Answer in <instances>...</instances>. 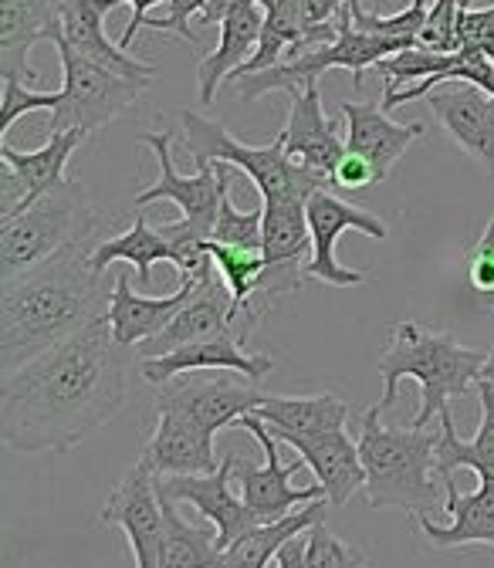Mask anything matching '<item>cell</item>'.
<instances>
[{
	"label": "cell",
	"instance_id": "cell-10",
	"mask_svg": "<svg viewBox=\"0 0 494 568\" xmlns=\"http://www.w3.org/2000/svg\"><path fill=\"white\" fill-rule=\"evenodd\" d=\"M264 315L258 308H238L231 288L224 284L214 257L210 264L200 271V281H196V292L193 298L180 308V315L150 342L135 345V355L139 359H157V355H167V352H177L190 342H203V338H214V335H224V332H241L244 338L251 335V328L261 322Z\"/></svg>",
	"mask_w": 494,
	"mask_h": 568
},
{
	"label": "cell",
	"instance_id": "cell-25",
	"mask_svg": "<svg viewBox=\"0 0 494 568\" xmlns=\"http://www.w3.org/2000/svg\"><path fill=\"white\" fill-rule=\"evenodd\" d=\"M139 457L157 470V477L214 474L221 467L214 454V437L203 434L193 419H186L177 409H160L157 430Z\"/></svg>",
	"mask_w": 494,
	"mask_h": 568
},
{
	"label": "cell",
	"instance_id": "cell-20",
	"mask_svg": "<svg viewBox=\"0 0 494 568\" xmlns=\"http://www.w3.org/2000/svg\"><path fill=\"white\" fill-rule=\"evenodd\" d=\"M132 274L122 271L115 274V284H112V298H109V312H105V322L112 325V335L119 345H143L150 338H157L177 315L180 308L193 298L196 292V277H186L180 281V288L173 295H163V298H150V295H135L132 292Z\"/></svg>",
	"mask_w": 494,
	"mask_h": 568
},
{
	"label": "cell",
	"instance_id": "cell-18",
	"mask_svg": "<svg viewBox=\"0 0 494 568\" xmlns=\"http://www.w3.org/2000/svg\"><path fill=\"white\" fill-rule=\"evenodd\" d=\"M278 142L285 146V153L299 166H305L315 176H322L325 183H332V173H335L339 160L345 156V142L339 139L335 122L322 109L319 82L305 85L302 92H292L289 122L278 132Z\"/></svg>",
	"mask_w": 494,
	"mask_h": 568
},
{
	"label": "cell",
	"instance_id": "cell-43",
	"mask_svg": "<svg viewBox=\"0 0 494 568\" xmlns=\"http://www.w3.org/2000/svg\"><path fill=\"white\" fill-rule=\"evenodd\" d=\"M332 183L339 190H352V193H356V190H366V186L380 183V173H376V166L366 156L345 150V156L339 160V166L332 173Z\"/></svg>",
	"mask_w": 494,
	"mask_h": 568
},
{
	"label": "cell",
	"instance_id": "cell-6",
	"mask_svg": "<svg viewBox=\"0 0 494 568\" xmlns=\"http://www.w3.org/2000/svg\"><path fill=\"white\" fill-rule=\"evenodd\" d=\"M180 122H183V146H186V156L193 160V170L231 163L241 173H248L261 200H281V196L309 200L315 190L329 186L322 176L299 166L278 139L268 142V146H248V142L231 135L221 122L206 119L200 112H190V109L180 112Z\"/></svg>",
	"mask_w": 494,
	"mask_h": 568
},
{
	"label": "cell",
	"instance_id": "cell-32",
	"mask_svg": "<svg viewBox=\"0 0 494 568\" xmlns=\"http://www.w3.org/2000/svg\"><path fill=\"white\" fill-rule=\"evenodd\" d=\"M89 261H92V271H99V274H105L109 264L125 261V264L135 267L139 281L150 284L153 281V264L157 261L177 264V251H173V244L157 227L147 224L143 213H135V221L129 224V231L119 234V237H109V241L95 244L92 254H89Z\"/></svg>",
	"mask_w": 494,
	"mask_h": 568
},
{
	"label": "cell",
	"instance_id": "cell-33",
	"mask_svg": "<svg viewBox=\"0 0 494 568\" xmlns=\"http://www.w3.org/2000/svg\"><path fill=\"white\" fill-rule=\"evenodd\" d=\"M163 501V497H160ZM167 535L160 548V568H221L224 551L214 528H196L180 518L177 501H163Z\"/></svg>",
	"mask_w": 494,
	"mask_h": 568
},
{
	"label": "cell",
	"instance_id": "cell-36",
	"mask_svg": "<svg viewBox=\"0 0 494 568\" xmlns=\"http://www.w3.org/2000/svg\"><path fill=\"white\" fill-rule=\"evenodd\" d=\"M264 237V206L258 210H238L231 200V190L221 200V213L214 224V237L221 244H234V247H261Z\"/></svg>",
	"mask_w": 494,
	"mask_h": 568
},
{
	"label": "cell",
	"instance_id": "cell-27",
	"mask_svg": "<svg viewBox=\"0 0 494 568\" xmlns=\"http://www.w3.org/2000/svg\"><path fill=\"white\" fill-rule=\"evenodd\" d=\"M102 21H105V11L99 8V0H61V38L79 54L119 71V75L153 79L157 68L147 61H135L129 51L112 44Z\"/></svg>",
	"mask_w": 494,
	"mask_h": 568
},
{
	"label": "cell",
	"instance_id": "cell-40",
	"mask_svg": "<svg viewBox=\"0 0 494 568\" xmlns=\"http://www.w3.org/2000/svg\"><path fill=\"white\" fill-rule=\"evenodd\" d=\"M464 0H431L427 24L420 31V48L431 51H457V18Z\"/></svg>",
	"mask_w": 494,
	"mask_h": 568
},
{
	"label": "cell",
	"instance_id": "cell-48",
	"mask_svg": "<svg viewBox=\"0 0 494 568\" xmlns=\"http://www.w3.org/2000/svg\"><path fill=\"white\" fill-rule=\"evenodd\" d=\"M481 379H484V383H494V348L487 352V363H484V369H481Z\"/></svg>",
	"mask_w": 494,
	"mask_h": 568
},
{
	"label": "cell",
	"instance_id": "cell-22",
	"mask_svg": "<svg viewBox=\"0 0 494 568\" xmlns=\"http://www.w3.org/2000/svg\"><path fill=\"white\" fill-rule=\"evenodd\" d=\"M427 99L434 115L441 119V125L451 132L457 146L471 160H477L487 173H494V95L461 82L454 89L431 92Z\"/></svg>",
	"mask_w": 494,
	"mask_h": 568
},
{
	"label": "cell",
	"instance_id": "cell-42",
	"mask_svg": "<svg viewBox=\"0 0 494 568\" xmlns=\"http://www.w3.org/2000/svg\"><path fill=\"white\" fill-rule=\"evenodd\" d=\"M167 4H170L167 18H147V28L163 31V34L170 31V34H177V38L196 44V34H193V28H190V18H193V14H203L206 0H167Z\"/></svg>",
	"mask_w": 494,
	"mask_h": 568
},
{
	"label": "cell",
	"instance_id": "cell-12",
	"mask_svg": "<svg viewBox=\"0 0 494 568\" xmlns=\"http://www.w3.org/2000/svg\"><path fill=\"white\" fill-rule=\"evenodd\" d=\"M147 146L157 153L160 163V176L150 190L135 193V206H150L160 200H170L183 210V227H190L196 237L210 241L214 237V224H218V213H221V200L231 190L234 170L231 163H214L206 170H196L193 176H180L173 166V153H170V132H147L143 135Z\"/></svg>",
	"mask_w": 494,
	"mask_h": 568
},
{
	"label": "cell",
	"instance_id": "cell-19",
	"mask_svg": "<svg viewBox=\"0 0 494 568\" xmlns=\"http://www.w3.org/2000/svg\"><path fill=\"white\" fill-rule=\"evenodd\" d=\"M61 31V0H0V75L34 82L31 48Z\"/></svg>",
	"mask_w": 494,
	"mask_h": 568
},
{
	"label": "cell",
	"instance_id": "cell-17",
	"mask_svg": "<svg viewBox=\"0 0 494 568\" xmlns=\"http://www.w3.org/2000/svg\"><path fill=\"white\" fill-rule=\"evenodd\" d=\"M241 342H248L241 332H224L203 342H190L177 352L157 355V359H143L139 363V373H143L150 386H163L183 373H241L244 379L261 383L274 369V359L264 352L258 355L244 352Z\"/></svg>",
	"mask_w": 494,
	"mask_h": 568
},
{
	"label": "cell",
	"instance_id": "cell-49",
	"mask_svg": "<svg viewBox=\"0 0 494 568\" xmlns=\"http://www.w3.org/2000/svg\"><path fill=\"white\" fill-rule=\"evenodd\" d=\"M487 54H491V61H494V48H491V51H487Z\"/></svg>",
	"mask_w": 494,
	"mask_h": 568
},
{
	"label": "cell",
	"instance_id": "cell-23",
	"mask_svg": "<svg viewBox=\"0 0 494 568\" xmlns=\"http://www.w3.org/2000/svg\"><path fill=\"white\" fill-rule=\"evenodd\" d=\"M339 112H342L345 129H349L345 150L366 156L376 166L380 183L390 176L396 160L410 150V142L423 135V122L400 125L390 119L383 102H342Z\"/></svg>",
	"mask_w": 494,
	"mask_h": 568
},
{
	"label": "cell",
	"instance_id": "cell-35",
	"mask_svg": "<svg viewBox=\"0 0 494 568\" xmlns=\"http://www.w3.org/2000/svg\"><path fill=\"white\" fill-rule=\"evenodd\" d=\"M457 61H461V51H431V48H420V44L403 48V51H396V54H390V58H383L376 64V71H380L383 82H386L383 95L400 92L410 79L427 82V79L437 75V71L454 68Z\"/></svg>",
	"mask_w": 494,
	"mask_h": 568
},
{
	"label": "cell",
	"instance_id": "cell-34",
	"mask_svg": "<svg viewBox=\"0 0 494 568\" xmlns=\"http://www.w3.org/2000/svg\"><path fill=\"white\" fill-rule=\"evenodd\" d=\"M206 254L214 257V264H218L224 284H228L231 295H234V302H238V308H244V312L254 308L251 298H254L258 281H261V274H264V267H268L264 251H261V247H234V244L210 241V244H206Z\"/></svg>",
	"mask_w": 494,
	"mask_h": 568
},
{
	"label": "cell",
	"instance_id": "cell-2",
	"mask_svg": "<svg viewBox=\"0 0 494 568\" xmlns=\"http://www.w3.org/2000/svg\"><path fill=\"white\" fill-rule=\"evenodd\" d=\"M89 254V244L72 247L0 284V376L105 318L112 295Z\"/></svg>",
	"mask_w": 494,
	"mask_h": 568
},
{
	"label": "cell",
	"instance_id": "cell-3",
	"mask_svg": "<svg viewBox=\"0 0 494 568\" xmlns=\"http://www.w3.org/2000/svg\"><path fill=\"white\" fill-rule=\"evenodd\" d=\"M484 363H487V352L461 345L451 332L427 328L416 322H396L380 355V376H383L380 406L390 409L396 403L400 383L416 379L420 409L410 426L423 430V426L434 423V416L451 409L447 403L454 396H464L471 393V386H477Z\"/></svg>",
	"mask_w": 494,
	"mask_h": 568
},
{
	"label": "cell",
	"instance_id": "cell-31",
	"mask_svg": "<svg viewBox=\"0 0 494 568\" xmlns=\"http://www.w3.org/2000/svg\"><path fill=\"white\" fill-rule=\"evenodd\" d=\"M325 505L329 497H319V501L278 518V521H268V525H258L251 531H244L238 541H231L224 548V565L221 568H268L271 558H278L281 545L295 535H305L312 525H319L325 518Z\"/></svg>",
	"mask_w": 494,
	"mask_h": 568
},
{
	"label": "cell",
	"instance_id": "cell-38",
	"mask_svg": "<svg viewBox=\"0 0 494 568\" xmlns=\"http://www.w3.org/2000/svg\"><path fill=\"white\" fill-rule=\"evenodd\" d=\"M305 538H309V568H363V561H366L363 551L335 538L322 521L312 525L305 531Z\"/></svg>",
	"mask_w": 494,
	"mask_h": 568
},
{
	"label": "cell",
	"instance_id": "cell-24",
	"mask_svg": "<svg viewBox=\"0 0 494 568\" xmlns=\"http://www.w3.org/2000/svg\"><path fill=\"white\" fill-rule=\"evenodd\" d=\"M444 511L447 525H434L427 515H416V525L434 548H461V545H491L494 548V477H477V490L461 494L454 477L444 480Z\"/></svg>",
	"mask_w": 494,
	"mask_h": 568
},
{
	"label": "cell",
	"instance_id": "cell-7",
	"mask_svg": "<svg viewBox=\"0 0 494 568\" xmlns=\"http://www.w3.org/2000/svg\"><path fill=\"white\" fill-rule=\"evenodd\" d=\"M339 34L325 44H315L295 58H285L274 68H264V71H254V75H241V79H231L241 102H254L268 92H302L305 85H315L325 71L332 68H345L352 71V85L363 89V75L366 68H376L383 58L403 51L400 41H390V38H380V34H366L352 24V14H349V4L339 11Z\"/></svg>",
	"mask_w": 494,
	"mask_h": 568
},
{
	"label": "cell",
	"instance_id": "cell-5",
	"mask_svg": "<svg viewBox=\"0 0 494 568\" xmlns=\"http://www.w3.org/2000/svg\"><path fill=\"white\" fill-rule=\"evenodd\" d=\"M99 227V213L89 203V193L68 180L58 190L34 200L18 217L0 224V284H8L44 261L82 247Z\"/></svg>",
	"mask_w": 494,
	"mask_h": 568
},
{
	"label": "cell",
	"instance_id": "cell-1",
	"mask_svg": "<svg viewBox=\"0 0 494 568\" xmlns=\"http://www.w3.org/2000/svg\"><path fill=\"white\" fill-rule=\"evenodd\" d=\"M132 359L105 318L34 355L0 383V440L18 454L79 447L122 409Z\"/></svg>",
	"mask_w": 494,
	"mask_h": 568
},
{
	"label": "cell",
	"instance_id": "cell-16",
	"mask_svg": "<svg viewBox=\"0 0 494 568\" xmlns=\"http://www.w3.org/2000/svg\"><path fill=\"white\" fill-rule=\"evenodd\" d=\"M234 464L238 454H228L221 460V467L214 474H180V477H157V490L163 501H177V505H193L210 528L218 531V545L221 551L238 541L244 531L258 528V515L244 505V497H238L231 490V477H234Z\"/></svg>",
	"mask_w": 494,
	"mask_h": 568
},
{
	"label": "cell",
	"instance_id": "cell-9",
	"mask_svg": "<svg viewBox=\"0 0 494 568\" xmlns=\"http://www.w3.org/2000/svg\"><path fill=\"white\" fill-rule=\"evenodd\" d=\"M264 206V274L258 281V292L251 305L264 315L281 295L302 292L312 261V227H309V200L302 196H281L261 200Z\"/></svg>",
	"mask_w": 494,
	"mask_h": 568
},
{
	"label": "cell",
	"instance_id": "cell-8",
	"mask_svg": "<svg viewBox=\"0 0 494 568\" xmlns=\"http://www.w3.org/2000/svg\"><path fill=\"white\" fill-rule=\"evenodd\" d=\"M54 48L61 58V71H64V85L58 92V105L51 112V132H99L105 129L112 119H119L129 105H135L143 99V92L150 89L153 79H132V75H119V71L79 54L72 44L61 38V31L54 34Z\"/></svg>",
	"mask_w": 494,
	"mask_h": 568
},
{
	"label": "cell",
	"instance_id": "cell-21",
	"mask_svg": "<svg viewBox=\"0 0 494 568\" xmlns=\"http://www.w3.org/2000/svg\"><path fill=\"white\" fill-rule=\"evenodd\" d=\"M274 437L281 444H289L305 460V467L325 487V497L332 508H342L352 494L366 487L360 444H352V437L345 430H329V434H315V437H299V434H274Z\"/></svg>",
	"mask_w": 494,
	"mask_h": 568
},
{
	"label": "cell",
	"instance_id": "cell-46",
	"mask_svg": "<svg viewBox=\"0 0 494 568\" xmlns=\"http://www.w3.org/2000/svg\"><path fill=\"white\" fill-rule=\"evenodd\" d=\"M278 568H309V538L305 535H295L281 545L278 558H274Z\"/></svg>",
	"mask_w": 494,
	"mask_h": 568
},
{
	"label": "cell",
	"instance_id": "cell-14",
	"mask_svg": "<svg viewBox=\"0 0 494 568\" xmlns=\"http://www.w3.org/2000/svg\"><path fill=\"white\" fill-rule=\"evenodd\" d=\"M157 409H177L193 419L203 434L218 437L241 416L254 413L264 399L261 383L254 379H231V376H206L190 379V373L157 386Z\"/></svg>",
	"mask_w": 494,
	"mask_h": 568
},
{
	"label": "cell",
	"instance_id": "cell-41",
	"mask_svg": "<svg viewBox=\"0 0 494 568\" xmlns=\"http://www.w3.org/2000/svg\"><path fill=\"white\" fill-rule=\"evenodd\" d=\"M474 0H464L457 18V51H491L494 48V4L471 11Z\"/></svg>",
	"mask_w": 494,
	"mask_h": 568
},
{
	"label": "cell",
	"instance_id": "cell-39",
	"mask_svg": "<svg viewBox=\"0 0 494 568\" xmlns=\"http://www.w3.org/2000/svg\"><path fill=\"white\" fill-rule=\"evenodd\" d=\"M467 281L487 312H494V213L467 257Z\"/></svg>",
	"mask_w": 494,
	"mask_h": 568
},
{
	"label": "cell",
	"instance_id": "cell-44",
	"mask_svg": "<svg viewBox=\"0 0 494 568\" xmlns=\"http://www.w3.org/2000/svg\"><path fill=\"white\" fill-rule=\"evenodd\" d=\"M119 4H129V8H132V18H129V24H125L122 38H119V48H122V51H129V48H132V41H135V34L147 28L150 11H153L157 4H163V0H99V8H102L105 14H109L112 8H119Z\"/></svg>",
	"mask_w": 494,
	"mask_h": 568
},
{
	"label": "cell",
	"instance_id": "cell-47",
	"mask_svg": "<svg viewBox=\"0 0 494 568\" xmlns=\"http://www.w3.org/2000/svg\"><path fill=\"white\" fill-rule=\"evenodd\" d=\"M241 4H261V0H206V8H203V14H200V21L203 24H221L234 8H241Z\"/></svg>",
	"mask_w": 494,
	"mask_h": 568
},
{
	"label": "cell",
	"instance_id": "cell-28",
	"mask_svg": "<svg viewBox=\"0 0 494 568\" xmlns=\"http://www.w3.org/2000/svg\"><path fill=\"white\" fill-rule=\"evenodd\" d=\"M477 399H481V423L471 440L457 437V426L451 409H444L441 419V437H437V474L441 480L454 477V470L467 467L477 477H494V383L477 379Z\"/></svg>",
	"mask_w": 494,
	"mask_h": 568
},
{
	"label": "cell",
	"instance_id": "cell-15",
	"mask_svg": "<svg viewBox=\"0 0 494 568\" xmlns=\"http://www.w3.org/2000/svg\"><path fill=\"white\" fill-rule=\"evenodd\" d=\"M309 227H312V261H309V277H319L325 284H335V288H352V284H366L370 274L366 271H352L342 267L335 257V244L345 231H360L366 237L386 241V224L373 213L345 203L342 196H335L329 186L315 190L309 196Z\"/></svg>",
	"mask_w": 494,
	"mask_h": 568
},
{
	"label": "cell",
	"instance_id": "cell-4",
	"mask_svg": "<svg viewBox=\"0 0 494 568\" xmlns=\"http://www.w3.org/2000/svg\"><path fill=\"white\" fill-rule=\"evenodd\" d=\"M383 406H370L360 426V460L366 470L370 508H400L410 515H431L441 508L437 474V437L434 430H396L383 423Z\"/></svg>",
	"mask_w": 494,
	"mask_h": 568
},
{
	"label": "cell",
	"instance_id": "cell-11",
	"mask_svg": "<svg viewBox=\"0 0 494 568\" xmlns=\"http://www.w3.org/2000/svg\"><path fill=\"white\" fill-rule=\"evenodd\" d=\"M234 426L248 430L258 447L264 450V464H248L238 457L234 464V484L244 497V505L258 515L261 525L268 521H278L292 511H299L302 505H312L319 497H325V487L315 480L309 487H292V477L305 467V460H295V464H281L278 457V437L268 430V423L254 413L241 416Z\"/></svg>",
	"mask_w": 494,
	"mask_h": 568
},
{
	"label": "cell",
	"instance_id": "cell-13",
	"mask_svg": "<svg viewBox=\"0 0 494 568\" xmlns=\"http://www.w3.org/2000/svg\"><path fill=\"white\" fill-rule=\"evenodd\" d=\"M102 525H112L125 535L135 568H160L167 518L157 490V470L143 457L129 467V474L112 490L102 508Z\"/></svg>",
	"mask_w": 494,
	"mask_h": 568
},
{
	"label": "cell",
	"instance_id": "cell-45",
	"mask_svg": "<svg viewBox=\"0 0 494 568\" xmlns=\"http://www.w3.org/2000/svg\"><path fill=\"white\" fill-rule=\"evenodd\" d=\"M345 4H349V0H299V8H302V18H305V28L309 31L329 28L332 18H339V11Z\"/></svg>",
	"mask_w": 494,
	"mask_h": 568
},
{
	"label": "cell",
	"instance_id": "cell-37",
	"mask_svg": "<svg viewBox=\"0 0 494 568\" xmlns=\"http://www.w3.org/2000/svg\"><path fill=\"white\" fill-rule=\"evenodd\" d=\"M54 105H58V92H34V89H28V82L4 79V105H0V139H8L11 125L21 115L54 112Z\"/></svg>",
	"mask_w": 494,
	"mask_h": 568
},
{
	"label": "cell",
	"instance_id": "cell-29",
	"mask_svg": "<svg viewBox=\"0 0 494 568\" xmlns=\"http://www.w3.org/2000/svg\"><path fill=\"white\" fill-rule=\"evenodd\" d=\"M89 132L82 129H72V132H51L48 142L41 150H31V153H18L14 146H0V160H4L18 180L24 183V193H28V206L34 200H41L44 193L58 190L61 183H68V160H72V153L82 146ZM24 206V210H28Z\"/></svg>",
	"mask_w": 494,
	"mask_h": 568
},
{
	"label": "cell",
	"instance_id": "cell-30",
	"mask_svg": "<svg viewBox=\"0 0 494 568\" xmlns=\"http://www.w3.org/2000/svg\"><path fill=\"white\" fill-rule=\"evenodd\" d=\"M271 434H299V437H315L329 430H345L349 406L335 396H264L261 406L254 409Z\"/></svg>",
	"mask_w": 494,
	"mask_h": 568
},
{
	"label": "cell",
	"instance_id": "cell-26",
	"mask_svg": "<svg viewBox=\"0 0 494 568\" xmlns=\"http://www.w3.org/2000/svg\"><path fill=\"white\" fill-rule=\"evenodd\" d=\"M261 28H264V8L261 4H241L221 21L218 48L210 54H203L196 64V85H200L203 105L214 102L221 82H231L234 71L244 68V61H251V54L258 51V41H261Z\"/></svg>",
	"mask_w": 494,
	"mask_h": 568
}]
</instances>
